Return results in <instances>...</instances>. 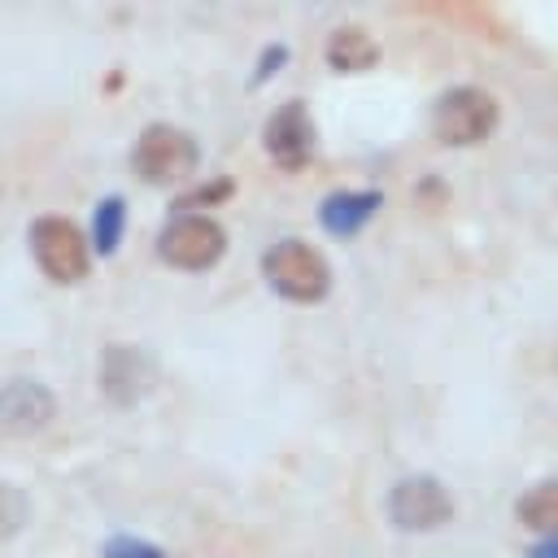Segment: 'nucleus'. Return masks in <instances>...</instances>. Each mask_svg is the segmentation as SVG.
<instances>
[{
  "mask_svg": "<svg viewBox=\"0 0 558 558\" xmlns=\"http://www.w3.org/2000/svg\"><path fill=\"white\" fill-rule=\"evenodd\" d=\"M262 275L283 301L314 305V301H323L331 292V266L305 240H275L266 248V257H262Z\"/></svg>",
  "mask_w": 558,
  "mask_h": 558,
  "instance_id": "1",
  "label": "nucleus"
},
{
  "mask_svg": "<svg viewBox=\"0 0 558 558\" xmlns=\"http://www.w3.org/2000/svg\"><path fill=\"white\" fill-rule=\"evenodd\" d=\"M31 257L61 288L83 283L87 270H92V244H87V235L70 218H61V214H44V218L31 222Z\"/></svg>",
  "mask_w": 558,
  "mask_h": 558,
  "instance_id": "2",
  "label": "nucleus"
},
{
  "mask_svg": "<svg viewBox=\"0 0 558 558\" xmlns=\"http://www.w3.org/2000/svg\"><path fill=\"white\" fill-rule=\"evenodd\" d=\"M196 161H201L196 140H192L187 131L170 126V122L144 126L140 140H135V148H131V170H135L144 183H157V187L192 179Z\"/></svg>",
  "mask_w": 558,
  "mask_h": 558,
  "instance_id": "3",
  "label": "nucleus"
},
{
  "mask_svg": "<svg viewBox=\"0 0 558 558\" xmlns=\"http://www.w3.org/2000/svg\"><path fill=\"white\" fill-rule=\"evenodd\" d=\"M497 126V100L484 87H449L432 109V135L445 148L484 144Z\"/></svg>",
  "mask_w": 558,
  "mask_h": 558,
  "instance_id": "4",
  "label": "nucleus"
},
{
  "mask_svg": "<svg viewBox=\"0 0 558 558\" xmlns=\"http://www.w3.org/2000/svg\"><path fill=\"white\" fill-rule=\"evenodd\" d=\"M157 253L174 270H209L227 253V231L209 214H174L157 235Z\"/></svg>",
  "mask_w": 558,
  "mask_h": 558,
  "instance_id": "5",
  "label": "nucleus"
},
{
  "mask_svg": "<svg viewBox=\"0 0 558 558\" xmlns=\"http://www.w3.org/2000/svg\"><path fill=\"white\" fill-rule=\"evenodd\" d=\"M388 519L401 532H436L453 519V497L436 475H405L388 493Z\"/></svg>",
  "mask_w": 558,
  "mask_h": 558,
  "instance_id": "6",
  "label": "nucleus"
},
{
  "mask_svg": "<svg viewBox=\"0 0 558 558\" xmlns=\"http://www.w3.org/2000/svg\"><path fill=\"white\" fill-rule=\"evenodd\" d=\"M314 118L305 109V100H288L270 113L266 131H262V144L270 153V161L279 170H301L310 157H314Z\"/></svg>",
  "mask_w": 558,
  "mask_h": 558,
  "instance_id": "7",
  "label": "nucleus"
},
{
  "mask_svg": "<svg viewBox=\"0 0 558 558\" xmlns=\"http://www.w3.org/2000/svg\"><path fill=\"white\" fill-rule=\"evenodd\" d=\"M52 414H57V401L39 379H9L0 388V427L9 436H35L48 427Z\"/></svg>",
  "mask_w": 558,
  "mask_h": 558,
  "instance_id": "8",
  "label": "nucleus"
},
{
  "mask_svg": "<svg viewBox=\"0 0 558 558\" xmlns=\"http://www.w3.org/2000/svg\"><path fill=\"white\" fill-rule=\"evenodd\" d=\"M100 384L113 405H135L153 388V362L135 344H109L100 362Z\"/></svg>",
  "mask_w": 558,
  "mask_h": 558,
  "instance_id": "9",
  "label": "nucleus"
},
{
  "mask_svg": "<svg viewBox=\"0 0 558 558\" xmlns=\"http://www.w3.org/2000/svg\"><path fill=\"white\" fill-rule=\"evenodd\" d=\"M379 205H384V196H379L375 187H366V192H331V196L318 205V222H323L331 235H357V231L375 218Z\"/></svg>",
  "mask_w": 558,
  "mask_h": 558,
  "instance_id": "10",
  "label": "nucleus"
},
{
  "mask_svg": "<svg viewBox=\"0 0 558 558\" xmlns=\"http://www.w3.org/2000/svg\"><path fill=\"white\" fill-rule=\"evenodd\" d=\"M379 61V44L371 31L362 26H336L331 39H327V65L336 74H362Z\"/></svg>",
  "mask_w": 558,
  "mask_h": 558,
  "instance_id": "11",
  "label": "nucleus"
},
{
  "mask_svg": "<svg viewBox=\"0 0 558 558\" xmlns=\"http://www.w3.org/2000/svg\"><path fill=\"white\" fill-rule=\"evenodd\" d=\"M514 514L527 532H545V536H558V480H541L532 484L519 501H514Z\"/></svg>",
  "mask_w": 558,
  "mask_h": 558,
  "instance_id": "12",
  "label": "nucleus"
},
{
  "mask_svg": "<svg viewBox=\"0 0 558 558\" xmlns=\"http://www.w3.org/2000/svg\"><path fill=\"white\" fill-rule=\"evenodd\" d=\"M122 231H126V201L122 196H105L92 209V248L100 257H109L122 244Z\"/></svg>",
  "mask_w": 558,
  "mask_h": 558,
  "instance_id": "13",
  "label": "nucleus"
},
{
  "mask_svg": "<svg viewBox=\"0 0 558 558\" xmlns=\"http://www.w3.org/2000/svg\"><path fill=\"white\" fill-rule=\"evenodd\" d=\"M26 514H31L26 493H22V488H13V484H0V541L17 536V532L26 527Z\"/></svg>",
  "mask_w": 558,
  "mask_h": 558,
  "instance_id": "14",
  "label": "nucleus"
},
{
  "mask_svg": "<svg viewBox=\"0 0 558 558\" xmlns=\"http://www.w3.org/2000/svg\"><path fill=\"white\" fill-rule=\"evenodd\" d=\"M105 558H166L157 545H148V541H140V536H113L109 545H105Z\"/></svg>",
  "mask_w": 558,
  "mask_h": 558,
  "instance_id": "15",
  "label": "nucleus"
},
{
  "mask_svg": "<svg viewBox=\"0 0 558 558\" xmlns=\"http://www.w3.org/2000/svg\"><path fill=\"white\" fill-rule=\"evenodd\" d=\"M283 57H288V52H283V48H270V52H266V57H262V65H257V83H262V78H270V74H275V65H279V61H283Z\"/></svg>",
  "mask_w": 558,
  "mask_h": 558,
  "instance_id": "16",
  "label": "nucleus"
},
{
  "mask_svg": "<svg viewBox=\"0 0 558 558\" xmlns=\"http://www.w3.org/2000/svg\"><path fill=\"white\" fill-rule=\"evenodd\" d=\"M527 558H558V536H545L541 545H532Z\"/></svg>",
  "mask_w": 558,
  "mask_h": 558,
  "instance_id": "17",
  "label": "nucleus"
}]
</instances>
